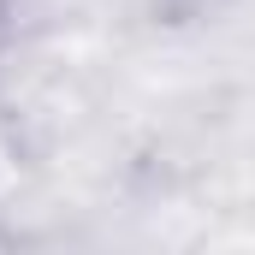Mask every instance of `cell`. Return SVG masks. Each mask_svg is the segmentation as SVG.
I'll return each mask as SVG.
<instances>
[{"mask_svg":"<svg viewBox=\"0 0 255 255\" xmlns=\"http://www.w3.org/2000/svg\"><path fill=\"white\" fill-rule=\"evenodd\" d=\"M6 18H12V0H0V36H6Z\"/></svg>","mask_w":255,"mask_h":255,"instance_id":"cell-2","label":"cell"},{"mask_svg":"<svg viewBox=\"0 0 255 255\" xmlns=\"http://www.w3.org/2000/svg\"><path fill=\"white\" fill-rule=\"evenodd\" d=\"M232 0H154L160 24H208L214 12H226Z\"/></svg>","mask_w":255,"mask_h":255,"instance_id":"cell-1","label":"cell"}]
</instances>
